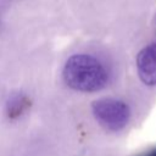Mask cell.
<instances>
[{
  "mask_svg": "<svg viewBox=\"0 0 156 156\" xmlns=\"http://www.w3.org/2000/svg\"><path fill=\"white\" fill-rule=\"evenodd\" d=\"M30 102L27 95H24L23 93H13L9 96L6 105H5V111L9 118L13 119V118H18L20 116H22L29 107Z\"/></svg>",
  "mask_w": 156,
  "mask_h": 156,
  "instance_id": "cell-4",
  "label": "cell"
},
{
  "mask_svg": "<svg viewBox=\"0 0 156 156\" xmlns=\"http://www.w3.org/2000/svg\"><path fill=\"white\" fill-rule=\"evenodd\" d=\"M135 63L139 79L147 87L156 85V41L147 44L138 52Z\"/></svg>",
  "mask_w": 156,
  "mask_h": 156,
  "instance_id": "cell-3",
  "label": "cell"
},
{
  "mask_svg": "<svg viewBox=\"0 0 156 156\" xmlns=\"http://www.w3.org/2000/svg\"><path fill=\"white\" fill-rule=\"evenodd\" d=\"M91 111L96 121L112 132L123 129L130 118L128 105L124 101L113 98H102L93 101Z\"/></svg>",
  "mask_w": 156,
  "mask_h": 156,
  "instance_id": "cell-2",
  "label": "cell"
},
{
  "mask_svg": "<svg viewBox=\"0 0 156 156\" xmlns=\"http://www.w3.org/2000/svg\"><path fill=\"white\" fill-rule=\"evenodd\" d=\"M149 156H156V151H154V152H152V154H150Z\"/></svg>",
  "mask_w": 156,
  "mask_h": 156,
  "instance_id": "cell-5",
  "label": "cell"
},
{
  "mask_svg": "<svg viewBox=\"0 0 156 156\" xmlns=\"http://www.w3.org/2000/svg\"><path fill=\"white\" fill-rule=\"evenodd\" d=\"M63 79L73 90L94 93L107 85L110 74L98 57L89 54H74L65 63Z\"/></svg>",
  "mask_w": 156,
  "mask_h": 156,
  "instance_id": "cell-1",
  "label": "cell"
}]
</instances>
